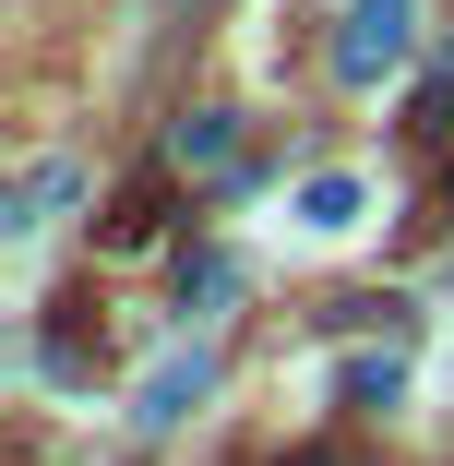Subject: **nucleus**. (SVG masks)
Here are the masks:
<instances>
[{
    "instance_id": "7",
    "label": "nucleus",
    "mask_w": 454,
    "mask_h": 466,
    "mask_svg": "<svg viewBox=\"0 0 454 466\" xmlns=\"http://www.w3.org/2000/svg\"><path fill=\"white\" fill-rule=\"evenodd\" d=\"M299 228H358V179H311V192H299Z\"/></svg>"
},
{
    "instance_id": "3",
    "label": "nucleus",
    "mask_w": 454,
    "mask_h": 466,
    "mask_svg": "<svg viewBox=\"0 0 454 466\" xmlns=\"http://www.w3.org/2000/svg\"><path fill=\"white\" fill-rule=\"evenodd\" d=\"M72 192H84V167H72V156H36V167H25V192H13V216H0V228H13V239H48Z\"/></svg>"
},
{
    "instance_id": "4",
    "label": "nucleus",
    "mask_w": 454,
    "mask_h": 466,
    "mask_svg": "<svg viewBox=\"0 0 454 466\" xmlns=\"http://www.w3.org/2000/svg\"><path fill=\"white\" fill-rule=\"evenodd\" d=\"M227 156H239V120L227 108H192V120L167 132V167H227Z\"/></svg>"
},
{
    "instance_id": "5",
    "label": "nucleus",
    "mask_w": 454,
    "mask_h": 466,
    "mask_svg": "<svg viewBox=\"0 0 454 466\" xmlns=\"http://www.w3.org/2000/svg\"><path fill=\"white\" fill-rule=\"evenodd\" d=\"M156 228H167V179H132V192H120V216H108V239H120V251H144Z\"/></svg>"
},
{
    "instance_id": "1",
    "label": "nucleus",
    "mask_w": 454,
    "mask_h": 466,
    "mask_svg": "<svg viewBox=\"0 0 454 466\" xmlns=\"http://www.w3.org/2000/svg\"><path fill=\"white\" fill-rule=\"evenodd\" d=\"M407 13H419V0H347V36H335V72H347V84H383V72L407 60Z\"/></svg>"
},
{
    "instance_id": "2",
    "label": "nucleus",
    "mask_w": 454,
    "mask_h": 466,
    "mask_svg": "<svg viewBox=\"0 0 454 466\" xmlns=\"http://www.w3.org/2000/svg\"><path fill=\"white\" fill-rule=\"evenodd\" d=\"M204 395H216V347H167V359L144 370V395H132V419H144V431H179V419H192Z\"/></svg>"
},
{
    "instance_id": "6",
    "label": "nucleus",
    "mask_w": 454,
    "mask_h": 466,
    "mask_svg": "<svg viewBox=\"0 0 454 466\" xmlns=\"http://www.w3.org/2000/svg\"><path fill=\"white\" fill-rule=\"evenodd\" d=\"M407 395V359L383 347V359H347V407H395Z\"/></svg>"
},
{
    "instance_id": "8",
    "label": "nucleus",
    "mask_w": 454,
    "mask_h": 466,
    "mask_svg": "<svg viewBox=\"0 0 454 466\" xmlns=\"http://www.w3.org/2000/svg\"><path fill=\"white\" fill-rule=\"evenodd\" d=\"M227 288H239L227 251H192V263H179V299H227Z\"/></svg>"
}]
</instances>
